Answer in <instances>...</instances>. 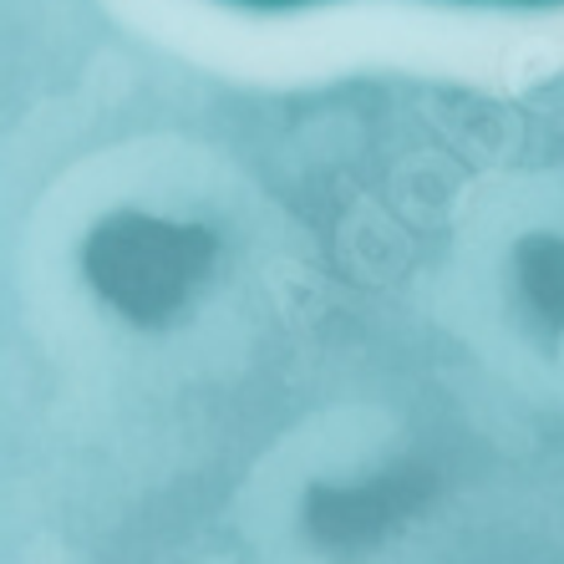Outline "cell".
Wrapping results in <instances>:
<instances>
[{
    "label": "cell",
    "instance_id": "cell-1",
    "mask_svg": "<svg viewBox=\"0 0 564 564\" xmlns=\"http://www.w3.org/2000/svg\"><path fill=\"white\" fill-rule=\"evenodd\" d=\"M250 11H290V6H311V0H235ZM484 6H560V0H484Z\"/></svg>",
    "mask_w": 564,
    "mask_h": 564
}]
</instances>
